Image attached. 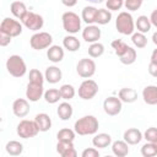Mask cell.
<instances>
[{
  "label": "cell",
  "instance_id": "cell-18",
  "mask_svg": "<svg viewBox=\"0 0 157 157\" xmlns=\"http://www.w3.org/2000/svg\"><path fill=\"white\" fill-rule=\"evenodd\" d=\"M44 77H45V81H48V82L52 83V85H55V83H58L59 81H61V78H63V72H61V70H60L58 66L52 65V66H48V67L45 69Z\"/></svg>",
  "mask_w": 157,
  "mask_h": 157
},
{
  "label": "cell",
  "instance_id": "cell-28",
  "mask_svg": "<svg viewBox=\"0 0 157 157\" xmlns=\"http://www.w3.org/2000/svg\"><path fill=\"white\" fill-rule=\"evenodd\" d=\"M151 27H152L151 20H150V17H147L145 15L139 16L136 18V21H135V28L137 29V32H141V33L146 34L147 32H150Z\"/></svg>",
  "mask_w": 157,
  "mask_h": 157
},
{
  "label": "cell",
  "instance_id": "cell-13",
  "mask_svg": "<svg viewBox=\"0 0 157 157\" xmlns=\"http://www.w3.org/2000/svg\"><path fill=\"white\" fill-rule=\"evenodd\" d=\"M29 101L26 98H17L12 103V113L17 118H25L29 113Z\"/></svg>",
  "mask_w": 157,
  "mask_h": 157
},
{
  "label": "cell",
  "instance_id": "cell-5",
  "mask_svg": "<svg viewBox=\"0 0 157 157\" xmlns=\"http://www.w3.org/2000/svg\"><path fill=\"white\" fill-rule=\"evenodd\" d=\"M53 43V37L48 32H36L29 38V45L34 50L48 49Z\"/></svg>",
  "mask_w": 157,
  "mask_h": 157
},
{
  "label": "cell",
  "instance_id": "cell-31",
  "mask_svg": "<svg viewBox=\"0 0 157 157\" xmlns=\"http://www.w3.org/2000/svg\"><path fill=\"white\" fill-rule=\"evenodd\" d=\"M136 58H137L136 50H135L132 47H129L128 50H126L121 56H119V60H120V63L124 64V65H131V64H134V63L136 61Z\"/></svg>",
  "mask_w": 157,
  "mask_h": 157
},
{
  "label": "cell",
  "instance_id": "cell-37",
  "mask_svg": "<svg viewBox=\"0 0 157 157\" xmlns=\"http://www.w3.org/2000/svg\"><path fill=\"white\" fill-rule=\"evenodd\" d=\"M110 45H112V48L114 49V53L118 56H121L128 50V48H129V45L124 40H121V39H114Z\"/></svg>",
  "mask_w": 157,
  "mask_h": 157
},
{
  "label": "cell",
  "instance_id": "cell-27",
  "mask_svg": "<svg viewBox=\"0 0 157 157\" xmlns=\"http://www.w3.org/2000/svg\"><path fill=\"white\" fill-rule=\"evenodd\" d=\"M56 114L58 117L61 119V120H69L72 114H74V109H72V105L69 103V102H63L59 104L58 109H56Z\"/></svg>",
  "mask_w": 157,
  "mask_h": 157
},
{
  "label": "cell",
  "instance_id": "cell-15",
  "mask_svg": "<svg viewBox=\"0 0 157 157\" xmlns=\"http://www.w3.org/2000/svg\"><path fill=\"white\" fill-rule=\"evenodd\" d=\"M56 152L61 157H76L77 152L74 147V141H58Z\"/></svg>",
  "mask_w": 157,
  "mask_h": 157
},
{
  "label": "cell",
  "instance_id": "cell-33",
  "mask_svg": "<svg viewBox=\"0 0 157 157\" xmlns=\"http://www.w3.org/2000/svg\"><path fill=\"white\" fill-rule=\"evenodd\" d=\"M60 94H61V99H65V101H70L75 97L76 94V90L72 85H69V83H65V85H61L60 88Z\"/></svg>",
  "mask_w": 157,
  "mask_h": 157
},
{
  "label": "cell",
  "instance_id": "cell-51",
  "mask_svg": "<svg viewBox=\"0 0 157 157\" xmlns=\"http://www.w3.org/2000/svg\"><path fill=\"white\" fill-rule=\"evenodd\" d=\"M153 142H155V144H156V147H157V140H156V141H153Z\"/></svg>",
  "mask_w": 157,
  "mask_h": 157
},
{
  "label": "cell",
  "instance_id": "cell-10",
  "mask_svg": "<svg viewBox=\"0 0 157 157\" xmlns=\"http://www.w3.org/2000/svg\"><path fill=\"white\" fill-rule=\"evenodd\" d=\"M22 25L33 32H38L39 29H42V27L44 26V18L43 16H40L39 13H36L33 11H28L27 15L21 20Z\"/></svg>",
  "mask_w": 157,
  "mask_h": 157
},
{
  "label": "cell",
  "instance_id": "cell-44",
  "mask_svg": "<svg viewBox=\"0 0 157 157\" xmlns=\"http://www.w3.org/2000/svg\"><path fill=\"white\" fill-rule=\"evenodd\" d=\"M11 39H12V37H10V36H7V34L0 32V45H1V47L9 45V44L11 43Z\"/></svg>",
  "mask_w": 157,
  "mask_h": 157
},
{
  "label": "cell",
  "instance_id": "cell-49",
  "mask_svg": "<svg viewBox=\"0 0 157 157\" xmlns=\"http://www.w3.org/2000/svg\"><path fill=\"white\" fill-rule=\"evenodd\" d=\"M152 42H153V44H155V45H157V31L152 34Z\"/></svg>",
  "mask_w": 157,
  "mask_h": 157
},
{
  "label": "cell",
  "instance_id": "cell-21",
  "mask_svg": "<svg viewBox=\"0 0 157 157\" xmlns=\"http://www.w3.org/2000/svg\"><path fill=\"white\" fill-rule=\"evenodd\" d=\"M92 144L96 148H105L112 145V136L105 132L94 134V137L92 139Z\"/></svg>",
  "mask_w": 157,
  "mask_h": 157
},
{
  "label": "cell",
  "instance_id": "cell-46",
  "mask_svg": "<svg viewBox=\"0 0 157 157\" xmlns=\"http://www.w3.org/2000/svg\"><path fill=\"white\" fill-rule=\"evenodd\" d=\"M150 20H151V23H152V26H155V27L157 28V9H155V10L151 12Z\"/></svg>",
  "mask_w": 157,
  "mask_h": 157
},
{
  "label": "cell",
  "instance_id": "cell-23",
  "mask_svg": "<svg viewBox=\"0 0 157 157\" xmlns=\"http://www.w3.org/2000/svg\"><path fill=\"white\" fill-rule=\"evenodd\" d=\"M112 152L117 157H125L129 153V144L125 140H117L112 142Z\"/></svg>",
  "mask_w": 157,
  "mask_h": 157
},
{
  "label": "cell",
  "instance_id": "cell-17",
  "mask_svg": "<svg viewBox=\"0 0 157 157\" xmlns=\"http://www.w3.org/2000/svg\"><path fill=\"white\" fill-rule=\"evenodd\" d=\"M64 47H60V45H50L48 49H47V58L49 61L56 64V63H60L63 59H64Z\"/></svg>",
  "mask_w": 157,
  "mask_h": 157
},
{
  "label": "cell",
  "instance_id": "cell-38",
  "mask_svg": "<svg viewBox=\"0 0 157 157\" xmlns=\"http://www.w3.org/2000/svg\"><path fill=\"white\" fill-rule=\"evenodd\" d=\"M141 155L144 157H153L157 156V147L155 142L147 141L142 147H141Z\"/></svg>",
  "mask_w": 157,
  "mask_h": 157
},
{
  "label": "cell",
  "instance_id": "cell-20",
  "mask_svg": "<svg viewBox=\"0 0 157 157\" xmlns=\"http://www.w3.org/2000/svg\"><path fill=\"white\" fill-rule=\"evenodd\" d=\"M10 11H11V13L13 15V17L17 18V20H20V21H21V20L27 15V12H28L26 4L22 2V1H20V0L11 2V5H10Z\"/></svg>",
  "mask_w": 157,
  "mask_h": 157
},
{
  "label": "cell",
  "instance_id": "cell-29",
  "mask_svg": "<svg viewBox=\"0 0 157 157\" xmlns=\"http://www.w3.org/2000/svg\"><path fill=\"white\" fill-rule=\"evenodd\" d=\"M5 150H6V152H7L10 156H20V155L23 152V145H22L20 141L11 140V141H9V142L6 144Z\"/></svg>",
  "mask_w": 157,
  "mask_h": 157
},
{
  "label": "cell",
  "instance_id": "cell-7",
  "mask_svg": "<svg viewBox=\"0 0 157 157\" xmlns=\"http://www.w3.org/2000/svg\"><path fill=\"white\" fill-rule=\"evenodd\" d=\"M98 83L92 80V78H86L81 82L80 87H78V97L83 101H90L92 98L96 97V94L98 93Z\"/></svg>",
  "mask_w": 157,
  "mask_h": 157
},
{
  "label": "cell",
  "instance_id": "cell-30",
  "mask_svg": "<svg viewBox=\"0 0 157 157\" xmlns=\"http://www.w3.org/2000/svg\"><path fill=\"white\" fill-rule=\"evenodd\" d=\"M112 20V11L108 10L107 7L105 9H98L97 11V16H96V23L97 25H107Z\"/></svg>",
  "mask_w": 157,
  "mask_h": 157
},
{
  "label": "cell",
  "instance_id": "cell-8",
  "mask_svg": "<svg viewBox=\"0 0 157 157\" xmlns=\"http://www.w3.org/2000/svg\"><path fill=\"white\" fill-rule=\"evenodd\" d=\"M22 22L15 20V18H10V17H5L1 23H0V32L10 36V37H18L22 33Z\"/></svg>",
  "mask_w": 157,
  "mask_h": 157
},
{
  "label": "cell",
  "instance_id": "cell-24",
  "mask_svg": "<svg viewBox=\"0 0 157 157\" xmlns=\"http://www.w3.org/2000/svg\"><path fill=\"white\" fill-rule=\"evenodd\" d=\"M118 97L123 103H134L137 99V92L134 88L130 87H124L119 91Z\"/></svg>",
  "mask_w": 157,
  "mask_h": 157
},
{
  "label": "cell",
  "instance_id": "cell-48",
  "mask_svg": "<svg viewBox=\"0 0 157 157\" xmlns=\"http://www.w3.org/2000/svg\"><path fill=\"white\" fill-rule=\"evenodd\" d=\"M151 61L157 63V48L153 49V52H152V54H151Z\"/></svg>",
  "mask_w": 157,
  "mask_h": 157
},
{
  "label": "cell",
  "instance_id": "cell-42",
  "mask_svg": "<svg viewBox=\"0 0 157 157\" xmlns=\"http://www.w3.org/2000/svg\"><path fill=\"white\" fill-rule=\"evenodd\" d=\"M144 139L150 142L156 141L157 140V128H155V126L147 128V130L144 132Z\"/></svg>",
  "mask_w": 157,
  "mask_h": 157
},
{
  "label": "cell",
  "instance_id": "cell-11",
  "mask_svg": "<svg viewBox=\"0 0 157 157\" xmlns=\"http://www.w3.org/2000/svg\"><path fill=\"white\" fill-rule=\"evenodd\" d=\"M121 108H123V102L120 101L119 97L110 96V97H107L103 102V110L105 114L110 117L118 115L121 112Z\"/></svg>",
  "mask_w": 157,
  "mask_h": 157
},
{
  "label": "cell",
  "instance_id": "cell-6",
  "mask_svg": "<svg viewBox=\"0 0 157 157\" xmlns=\"http://www.w3.org/2000/svg\"><path fill=\"white\" fill-rule=\"evenodd\" d=\"M16 132L21 139H31L37 136V134L39 132V129L34 120L23 119L17 124Z\"/></svg>",
  "mask_w": 157,
  "mask_h": 157
},
{
  "label": "cell",
  "instance_id": "cell-22",
  "mask_svg": "<svg viewBox=\"0 0 157 157\" xmlns=\"http://www.w3.org/2000/svg\"><path fill=\"white\" fill-rule=\"evenodd\" d=\"M34 121L40 132H45L52 128V119L47 113H39L34 117Z\"/></svg>",
  "mask_w": 157,
  "mask_h": 157
},
{
  "label": "cell",
  "instance_id": "cell-2",
  "mask_svg": "<svg viewBox=\"0 0 157 157\" xmlns=\"http://www.w3.org/2000/svg\"><path fill=\"white\" fill-rule=\"evenodd\" d=\"M6 70L13 77H22L27 72V65L22 56L13 54L10 55L6 60Z\"/></svg>",
  "mask_w": 157,
  "mask_h": 157
},
{
  "label": "cell",
  "instance_id": "cell-34",
  "mask_svg": "<svg viewBox=\"0 0 157 157\" xmlns=\"http://www.w3.org/2000/svg\"><path fill=\"white\" fill-rule=\"evenodd\" d=\"M131 42L132 44L139 48V49H142L147 45V37L145 36V33H141V32H134L131 34Z\"/></svg>",
  "mask_w": 157,
  "mask_h": 157
},
{
  "label": "cell",
  "instance_id": "cell-3",
  "mask_svg": "<svg viewBox=\"0 0 157 157\" xmlns=\"http://www.w3.org/2000/svg\"><path fill=\"white\" fill-rule=\"evenodd\" d=\"M115 28L120 34L130 36L135 31V21L130 12L123 11L117 16L115 20Z\"/></svg>",
  "mask_w": 157,
  "mask_h": 157
},
{
  "label": "cell",
  "instance_id": "cell-45",
  "mask_svg": "<svg viewBox=\"0 0 157 157\" xmlns=\"http://www.w3.org/2000/svg\"><path fill=\"white\" fill-rule=\"evenodd\" d=\"M148 72H150L151 76L157 78V63L150 61V64H148Z\"/></svg>",
  "mask_w": 157,
  "mask_h": 157
},
{
  "label": "cell",
  "instance_id": "cell-40",
  "mask_svg": "<svg viewBox=\"0 0 157 157\" xmlns=\"http://www.w3.org/2000/svg\"><path fill=\"white\" fill-rule=\"evenodd\" d=\"M144 0H124V6L128 11H137L142 6Z\"/></svg>",
  "mask_w": 157,
  "mask_h": 157
},
{
  "label": "cell",
  "instance_id": "cell-39",
  "mask_svg": "<svg viewBox=\"0 0 157 157\" xmlns=\"http://www.w3.org/2000/svg\"><path fill=\"white\" fill-rule=\"evenodd\" d=\"M28 82H34V83H44V75L38 70V69H32L29 70V74H28Z\"/></svg>",
  "mask_w": 157,
  "mask_h": 157
},
{
  "label": "cell",
  "instance_id": "cell-1",
  "mask_svg": "<svg viewBox=\"0 0 157 157\" xmlns=\"http://www.w3.org/2000/svg\"><path fill=\"white\" fill-rule=\"evenodd\" d=\"M98 128H99V123H98V119L94 115L81 117L74 124V130L80 136L94 135V134H97Z\"/></svg>",
  "mask_w": 157,
  "mask_h": 157
},
{
  "label": "cell",
  "instance_id": "cell-26",
  "mask_svg": "<svg viewBox=\"0 0 157 157\" xmlns=\"http://www.w3.org/2000/svg\"><path fill=\"white\" fill-rule=\"evenodd\" d=\"M63 47L69 52H76L80 49L81 43L77 37H75L74 34H69V36H65L63 39Z\"/></svg>",
  "mask_w": 157,
  "mask_h": 157
},
{
  "label": "cell",
  "instance_id": "cell-41",
  "mask_svg": "<svg viewBox=\"0 0 157 157\" xmlns=\"http://www.w3.org/2000/svg\"><path fill=\"white\" fill-rule=\"evenodd\" d=\"M124 6V0H105V7L110 11H118Z\"/></svg>",
  "mask_w": 157,
  "mask_h": 157
},
{
  "label": "cell",
  "instance_id": "cell-16",
  "mask_svg": "<svg viewBox=\"0 0 157 157\" xmlns=\"http://www.w3.org/2000/svg\"><path fill=\"white\" fill-rule=\"evenodd\" d=\"M142 139H144V134L136 128H130L125 130L123 135V140H125L129 145H137L141 142Z\"/></svg>",
  "mask_w": 157,
  "mask_h": 157
},
{
  "label": "cell",
  "instance_id": "cell-50",
  "mask_svg": "<svg viewBox=\"0 0 157 157\" xmlns=\"http://www.w3.org/2000/svg\"><path fill=\"white\" fill-rule=\"evenodd\" d=\"M87 1H90V2H92V4H101V2H103L104 0H87Z\"/></svg>",
  "mask_w": 157,
  "mask_h": 157
},
{
  "label": "cell",
  "instance_id": "cell-32",
  "mask_svg": "<svg viewBox=\"0 0 157 157\" xmlns=\"http://www.w3.org/2000/svg\"><path fill=\"white\" fill-rule=\"evenodd\" d=\"M44 99L47 103L49 104H55L59 102V99H61V94H60V91L56 90V88H49L44 92Z\"/></svg>",
  "mask_w": 157,
  "mask_h": 157
},
{
  "label": "cell",
  "instance_id": "cell-25",
  "mask_svg": "<svg viewBox=\"0 0 157 157\" xmlns=\"http://www.w3.org/2000/svg\"><path fill=\"white\" fill-rule=\"evenodd\" d=\"M97 11L98 9H96L94 6H85L82 9L81 12V18L85 23L87 25H93L96 23V16H97Z\"/></svg>",
  "mask_w": 157,
  "mask_h": 157
},
{
  "label": "cell",
  "instance_id": "cell-43",
  "mask_svg": "<svg viewBox=\"0 0 157 157\" xmlns=\"http://www.w3.org/2000/svg\"><path fill=\"white\" fill-rule=\"evenodd\" d=\"M82 157H99V152H98V148H96L94 146L93 147H88V148H85L81 153Z\"/></svg>",
  "mask_w": 157,
  "mask_h": 157
},
{
  "label": "cell",
  "instance_id": "cell-36",
  "mask_svg": "<svg viewBox=\"0 0 157 157\" xmlns=\"http://www.w3.org/2000/svg\"><path fill=\"white\" fill-rule=\"evenodd\" d=\"M104 45L99 42H94L91 43V45L88 47V55L91 58H99L104 54Z\"/></svg>",
  "mask_w": 157,
  "mask_h": 157
},
{
  "label": "cell",
  "instance_id": "cell-47",
  "mask_svg": "<svg viewBox=\"0 0 157 157\" xmlns=\"http://www.w3.org/2000/svg\"><path fill=\"white\" fill-rule=\"evenodd\" d=\"M78 0H61V4L66 7H74Z\"/></svg>",
  "mask_w": 157,
  "mask_h": 157
},
{
  "label": "cell",
  "instance_id": "cell-9",
  "mask_svg": "<svg viewBox=\"0 0 157 157\" xmlns=\"http://www.w3.org/2000/svg\"><path fill=\"white\" fill-rule=\"evenodd\" d=\"M96 63L93 59L83 58L76 64V72L82 78H91L96 74Z\"/></svg>",
  "mask_w": 157,
  "mask_h": 157
},
{
  "label": "cell",
  "instance_id": "cell-4",
  "mask_svg": "<svg viewBox=\"0 0 157 157\" xmlns=\"http://www.w3.org/2000/svg\"><path fill=\"white\" fill-rule=\"evenodd\" d=\"M81 21L82 18L72 11H66L61 16L63 28L69 34H76L81 29Z\"/></svg>",
  "mask_w": 157,
  "mask_h": 157
},
{
  "label": "cell",
  "instance_id": "cell-35",
  "mask_svg": "<svg viewBox=\"0 0 157 157\" xmlns=\"http://www.w3.org/2000/svg\"><path fill=\"white\" fill-rule=\"evenodd\" d=\"M76 136V131L69 128H64L61 130L58 131L56 134V139L58 141H74Z\"/></svg>",
  "mask_w": 157,
  "mask_h": 157
},
{
  "label": "cell",
  "instance_id": "cell-14",
  "mask_svg": "<svg viewBox=\"0 0 157 157\" xmlns=\"http://www.w3.org/2000/svg\"><path fill=\"white\" fill-rule=\"evenodd\" d=\"M101 36H102V32H101V28L97 25H87L82 29V39L87 43L98 42Z\"/></svg>",
  "mask_w": 157,
  "mask_h": 157
},
{
  "label": "cell",
  "instance_id": "cell-19",
  "mask_svg": "<svg viewBox=\"0 0 157 157\" xmlns=\"http://www.w3.org/2000/svg\"><path fill=\"white\" fill-rule=\"evenodd\" d=\"M142 99L148 105L157 104V86L150 85L142 90Z\"/></svg>",
  "mask_w": 157,
  "mask_h": 157
},
{
  "label": "cell",
  "instance_id": "cell-12",
  "mask_svg": "<svg viewBox=\"0 0 157 157\" xmlns=\"http://www.w3.org/2000/svg\"><path fill=\"white\" fill-rule=\"evenodd\" d=\"M44 92L45 91L42 83L28 82L27 88H26V98L29 102H38L44 96Z\"/></svg>",
  "mask_w": 157,
  "mask_h": 157
}]
</instances>
